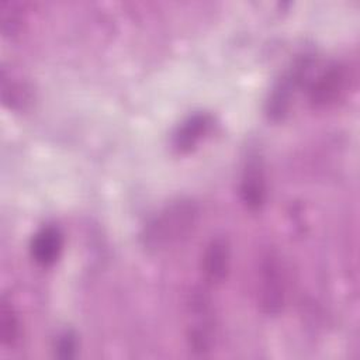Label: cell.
Returning a JSON list of instances; mask_svg holds the SVG:
<instances>
[{
  "instance_id": "cell-1",
  "label": "cell",
  "mask_w": 360,
  "mask_h": 360,
  "mask_svg": "<svg viewBox=\"0 0 360 360\" xmlns=\"http://www.w3.org/2000/svg\"><path fill=\"white\" fill-rule=\"evenodd\" d=\"M197 207L188 201L172 204L155 217L145 229V245L158 249L186 238L195 226Z\"/></svg>"
},
{
  "instance_id": "cell-2",
  "label": "cell",
  "mask_w": 360,
  "mask_h": 360,
  "mask_svg": "<svg viewBox=\"0 0 360 360\" xmlns=\"http://www.w3.org/2000/svg\"><path fill=\"white\" fill-rule=\"evenodd\" d=\"M259 305L266 315H277L285 300V274L280 257L274 252L264 255L259 274Z\"/></svg>"
},
{
  "instance_id": "cell-3",
  "label": "cell",
  "mask_w": 360,
  "mask_h": 360,
  "mask_svg": "<svg viewBox=\"0 0 360 360\" xmlns=\"http://www.w3.org/2000/svg\"><path fill=\"white\" fill-rule=\"evenodd\" d=\"M350 86V72L346 65L328 66L309 86V103L315 108H326L336 104Z\"/></svg>"
},
{
  "instance_id": "cell-4",
  "label": "cell",
  "mask_w": 360,
  "mask_h": 360,
  "mask_svg": "<svg viewBox=\"0 0 360 360\" xmlns=\"http://www.w3.org/2000/svg\"><path fill=\"white\" fill-rule=\"evenodd\" d=\"M309 58L298 59L274 86L267 101V112L273 120H281L290 108L295 91L302 86L309 70Z\"/></svg>"
},
{
  "instance_id": "cell-5",
  "label": "cell",
  "mask_w": 360,
  "mask_h": 360,
  "mask_svg": "<svg viewBox=\"0 0 360 360\" xmlns=\"http://www.w3.org/2000/svg\"><path fill=\"white\" fill-rule=\"evenodd\" d=\"M240 197L252 211L260 210L266 201V177L262 159L257 155L246 159L240 180Z\"/></svg>"
},
{
  "instance_id": "cell-6",
  "label": "cell",
  "mask_w": 360,
  "mask_h": 360,
  "mask_svg": "<svg viewBox=\"0 0 360 360\" xmlns=\"http://www.w3.org/2000/svg\"><path fill=\"white\" fill-rule=\"evenodd\" d=\"M212 127V117L205 112H197L186 118L177 128L173 136V146L176 150L186 153L193 150L200 141L210 132Z\"/></svg>"
},
{
  "instance_id": "cell-7",
  "label": "cell",
  "mask_w": 360,
  "mask_h": 360,
  "mask_svg": "<svg viewBox=\"0 0 360 360\" xmlns=\"http://www.w3.org/2000/svg\"><path fill=\"white\" fill-rule=\"evenodd\" d=\"M63 248V235L56 226L39 229L31 240V256L41 266L53 264L60 256Z\"/></svg>"
},
{
  "instance_id": "cell-8",
  "label": "cell",
  "mask_w": 360,
  "mask_h": 360,
  "mask_svg": "<svg viewBox=\"0 0 360 360\" xmlns=\"http://www.w3.org/2000/svg\"><path fill=\"white\" fill-rule=\"evenodd\" d=\"M231 249L224 238L212 239L202 256V270L211 283H222L229 271Z\"/></svg>"
},
{
  "instance_id": "cell-9",
  "label": "cell",
  "mask_w": 360,
  "mask_h": 360,
  "mask_svg": "<svg viewBox=\"0 0 360 360\" xmlns=\"http://www.w3.org/2000/svg\"><path fill=\"white\" fill-rule=\"evenodd\" d=\"M0 79H1L3 104L10 110H17V111L25 110L32 100L30 86L20 77H15L14 75H11V72H8L7 68L4 66L1 68Z\"/></svg>"
},
{
  "instance_id": "cell-10",
  "label": "cell",
  "mask_w": 360,
  "mask_h": 360,
  "mask_svg": "<svg viewBox=\"0 0 360 360\" xmlns=\"http://www.w3.org/2000/svg\"><path fill=\"white\" fill-rule=\"evenodd\" d=\"M20 338V323L13 305L3 298L0 304V342L3 346H14Z\"/></svg>"
},
{
  "instance_id": "cell-11",
  "label": "cell",
  "mask_w": 360,
  "mask_h": 360,
  "mask_svg": "<svg viewBox=\"0 0 360 360\" xmlns=\"http://www.w3.org/2000/svg\"><path fill=\"white\" fill-rule=\"evenodd\" d=\"M0 21L4 35H14L21 25V14L17 11V6L10 1L0 4Z\"/></svg>"
},
{
  "instance_id": "cell-12",
  "label": "cell",
  "mask_w": 360,
  "mask_h": 360,
  "mask_svg": "<svg viewBox=\"0 0 360 360\" xmlns=\"http://www.w3.org/2000/svg\"><path fill=\"white\" fill-rule=\"evenodd\" d=\"M56 352L58 356L62 359H69L76 352V338L70 332H65L59 336L56 342Z\"/></svg>"
}]
</instances>
